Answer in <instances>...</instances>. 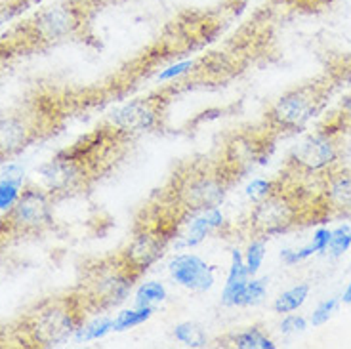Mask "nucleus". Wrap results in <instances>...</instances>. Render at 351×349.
Returning a JSON list of instances; mask_svg holds the SVG:
<instances>
[{"label":"nucleus","instance_id":"30","mask_svg":"<svg viewBox=\"0 0 351 349\" xmlns=\"http://www.w3.org/2000/svg\"><path fill=\"white\" fill-rule=\"evenodd\" d=\"M195 62L193 60H185V62H180V63H174V65H170L167 69H162L158 73L157 79L160 82H172L176 79H182L184 75H187L189 71L193 69Z\"/></svg>","mask_w":351,"mask_h":349},{"label":"nucleus","instance_id":"3","mask_svg":"<svg viewBox=\"0 0 351 349\" xmlns=\"http://www.w3.org/2000/svg\"><path fill=\"white\" fill-rule=\"evenodd\" d=\"M241 182L218 153L212 157H193L182 160L172 170L167 184L157 189L158 197L193 216L202 210L218 208L229 189Z\"/></svg>","mask_w":351,"mask_h":349},{"label":"nucleus","instance_id":"22","mask_svg":"<svg viewBox=\"0 0 351 349\" xmlns=\"http://www.w3.org/2000/svg\"><path fill=\"white\" fill-rule=\"evenodd\" d=\"M174 338L180 344H184L187 348H206L208 346V338L206 332L202 330L199 324L195 323H180L174 328Z\"/></svg>","mask_w":351,"mask_h":349},{"label":"nucleus","instance_id":"5","mask_svg":"<svg viewBox=\"0 0 351 349\" xmlns=\"http://www.w3.org/2000/svg\"><path fill=\"white\" fill-rule=\"evenodd\" d=\"M86 319L88 313L73 292L48 298L10 326L12 340L19 348H60L75 338V332Z\"/></svg>","mask_w":351,"mask_h":349},{"label":"nucleus","instance_id":"6","mask_svg":"<svg viewBox=\"0 0 351 349\" xmlns=\"http://www.w3.org/2000/svg\"><path fill=\"white\" fill-rule=\"evenodd\" d=\"M140 279L119 250L84 263L79 282L71 292L88 315H101L124 304Z\"/></svg>","mask_w":351,"mask_h":349},{"label":"nucleus","instance_id":"24","mask_svg":"<svg viewBox=\"0 0 351 349\" xmlns=\"http://www.w3.org/2000/svg\"><path fill=\"white\" fill-rule=\"evenodd\" d=\"M167 298V288L165 285H160L157 280H149V282H143L138 292H136V306H157L160 302H165Z\"/></svg>","mask_w":351,"mask_h":349},{"label":"nucleus","instance_id":"2","mask_svg":"<svg viewBox=\"0 0 351 349\" xmlns=\"http://www.w3.org/2000/svg\"><path fill=\"white\" fill-rule=\"evenodd\" d=\"M273 182L271 191L256 201L245 219V231L252 239L267 241L269 237L328 219L319 191L307 189L304 180L281 172Z\"/></svg>","mask_w":351,"mask_h":349},{"label":"nucleus","instance_id":"36","mask_svg":"<svg viewBox=\"0 0 351 349\" xmlns=\"http://www.w3.org/2000/svg\"><path fill=\"white\" fill-rule=\"evenodd\" d=\"M342 302H343V304H351V282H350V285H348V288L343 290Z\"/></svg>","mask_w":351,"mask_h":349},{"label":"nucleus","instance_id":"23","mask_svg":"<svg viewBox=\"0 0 351 349\" xmlns=\"http://www.w3.org/2000/svg\"><path fill=\"white\" fill-rule=\"evenodd\" d=\"M319 128L323 130L334 132V134H342L351 130V94L342 99V104L338 105V109L334 111L330 119H326L325 124H321Z\"/></svg>","mask_w":351,"mask_h":349},{"label":"nucleus","instance_id":"19","mask_svg":"<svg viewBox=\"0 0 351 349\" xmlns=\"http://www.w3.org/2000/svg\"><path fill=\"white\" fill-rule=\"evenodd\" d=\"M307 298H309V285L307 282H300V285L285 290L282 294L275 298L273 311L279 315L294 313V311H298L300 307L306 304Z\"/></svg>","mask_w":351,"mask_h":349},{"label":"nucleus","instance_id":"33","mask_svg":"<svg viewBox=\"0 0 351 349\" xmlns=\"http://www.w3.org/2000/svg\"><path fill=\"white\" fill-rule=\"evenodd\" d=\"M330 237H332V229H328V227H319L315 233H313V239H311L309 246L313 248V252L315 254L326 252V250H328V245H330Z\"/></svg>","mask_w":351,"mask_h":349},{"label":"nucleus","instance_id":"35","mask_svg":"<svg viewBox=\"0 0 351 349\" xmlns=\"http://www.w3.org/2000/svg\"><path fill=\"white\" fill-rule=\"evenodd\" d=\"M0 180H6V182H12V184L23 185V182H25V170H23V166L18 165V163H12V165H8L2 170Z\"/></svg>","mask_w":351,"mask_h":349},{"label":"nucleus","instance_id":"17","mask_svg":"<svg viewBox=\"0 0 351 349\" xmlns=\"http://www.w3.org/2000/svg\"><path fill=\"white\" fill-rule=\"evenodd\" d=\"M248 279L250 277L246 273L243 252L235 248L231 252L228 279H226L223 292H221V304L226 307H241V300H243V294H245V287Z\"/></svg>","mask_w":351,"mask_h":349},{"label":"nucleus","instance_id":"32","mask_svg":"<svg viewBox=\"0 0 351 349\" xmlns=\"http://www.w3.org/2000/svg\"><path fill=\"white\" fill-rule=\"evenodd\" d=\"M273 185H275V182L273 180H262V178H256V180H252L250 184H248V187H246V195L252 199V201H260V199H263L267 193L271 191Z\"/></svg>","mask_w":351,"mask_h":349},{"label":"nucleus","instance_id":"12","mask_svg":"<svg viewBox=\"0 0 351 349\" xmlns=\"http://www.w3.org/2000/svg\"><path fill=\"white\" fill-rule=\"evenodd\" d=\"M53 197L44 187L29 185L19 195L18 202L6 212L2 221L12 235H35L53 224Z\"/></svg>","mask_w":351,"mask_h":349},{"label":"nucleus","instance_id":"37","mask_svg":"<svg viewBox=\"0 0 351 349\" xmlns=\"http://www.w3.org/2000/svg\"><path fill=\"white\" fill-rule=\"evenodd\" d=\"M90 4H97V0H88ZM107 2H119V0H104V4H107Z\"/></svg>","mask_w":351,"mask_h":349},{"label":"nucleus","instance_id":"25","mask_svg":"<svg viewBox=\"0 0 351 349\" xmlns=\"http://www.w3.org/2000/svg\"><path fill=\"white\" fill-rule=\"evenodd\" d=\"M243 258H245L248 277H256L260 267H262L263 258H265V239H252L250 245L246 246V252L243 254Z\"/></svg>","mask_w":351,"mask_h":349},{"label":"nucleus","instance_id":"15","mask_svg":"<svg viewBox=\"0 0 351 349\" xmlns=\"http://www.w3.org/2000/svg\"><path fill=\"white\" fill-rule=\"evenodd\" d=\"M319 197L325 206L328 219L351 216V172L336 170L323 178Z\"/></svg>","mask_w":351,"mask_h":349},{"label":"nucleus","instance_id":"34","mask_svg":"<svg viewBox=\"0 0 351 349\" xmlns=\"http://www.w3.org/2000/svg\"><path fill=\"white\" fill-rule=\"evenodd\" d=\"M307 328V321L302 315L287 313V317L281 321V332L282 334H296V332H304Z\"/></svg>","mask_w":351,"mask_h":349},{"label":"nucleus","instance_id":"31","mask_svg":"<svg viewBox=\"0 0 351 349\" xmlns=\"http://www.w3.org/2000/svg\"><path fill=\"white\" fill-rule=\"evenodd\" d=\"M313 248L307 245L302 248H285L281 252V260L285 265H296V263L304 262L309 256H313Z\"/></svg>","mask_w":351,"mask_h":349},{"label":"nucleus","instance_id":"29","mask_svg":"<svg viewBox=\"0 0 351 349\" xmlns=\"http://www.w3.org/2000/svg\"><path fill=\"white\" fill-rule=\"evenodd\" d=\"M21 195V185L0 180V212H8Z\"/></svg>","mask_w":351,"mask_h":349},{"label":"nucleus","instance_id":"18","mask_svg":"<svg viewBox=\"0 0 351 349\" xmlns=\"http://www.w3.org/2000/svg\"><path fill=\"white\" fill-rule=\"evenodd\" d=\"M218 346L221 348H233V349H275V341L263 334L258 326H250L246 330L235 332V334H229L226 338L219 340Z\"/></svg>","mask_w":351,"mask_h":349},{"label":"nucleus","instance_id":"8","mask_svg":"<svg viewBox=\"0 0 351 349\" xmlns=\"http://www.w3.org/2000/svg\"><path fill=\"white\" fill-rule=\"evenodd\" d=\"M88 0H65L40 10L21 27V36L16 46L25 44L31 48L52 46L79 36L88 23Z\"/></svg>","mask_w":351,"mask_h":349},{"label":"nucleus","instance_id":"13","mask_svg":"<svg viewBox=\"0 0 351 349\" xmlns=\"http://www.w3.org/2000/svg\"><path fill=\"white\" fill-rule=\"evenodd\" d=\"M44 119L38 115H0V163L16 157L40 138Z\"/></svg>","mask_w":351,"mask_h":349},{"label":"nucleus","instance_id":"9","mask_svg":"<svg viewBox=\"0 0 351 349\" xmlns=\"http://www.w3.org/2000/svg\"><path fill=\"white\" fill-rule=\"evenodd\" d=\"M340 160H342V134L319 128L315 134L307 136L298 147L292 149L282 172L298 180L326 178L338 170Z\"/></svg>","mask_w":351,"mask_h":349},{"label":"nucleus","instance_id":"28","mask_svg":"<svg viewBox=\"0 0 351 349\" xmlns=\"http://www.w3.org/2000/svg\"><path fill=\"white\" fill-rule=\"evenodd\" d=\"M338 304H340L338 298H328L325 302H321V304L315 307V311L311 313V317H309V323L313 324V326H323L325 323H328V319L332 317Z\"/></svg>","mask_w":351,"mask_h":349},{"label":"nucleus","instance_id":"4","mask_svg":"<svg viewBox=\"0 0 351 349\" xmlns=\"http://www.w3.org/2000/svg\"><path fill=\"white\" fill-rule=\"evenodd\" d=\"M189 218L191 216L184 210L153 193L134 218L132 239L121 250L123 258L130 263L132 269L143 277L180 237L182 227Z\"/></svg>","mask_w":351,"mask_h":349},{"label":"nucleus","instance_id":"1","mask_svg":"<svg viewBox=\"0 0 351 349\" xmlns=\"http://www.w3.org/2000/svg\"><path fill=\"white\" fill-rule=\"evenodd\" d=\"M132 143V138L111 128L104 121L38 168L43 187L53 199L88 191L123 163Z\"/></svg>","mask_w":351,"mask_h":349},{"label":"nucleus","instance_id":"20","mask_svg":"<svg viewBox=\"0 0 351 349\" xmlns=\"http://www.w3.org/2000/svg\"><path fill=\"white\" fill-rule=\"evenodd\" d=\"M109 332H113V319L107 315H96L94 319L84 321L80 324V328L75 332V340L82 344V341H94L106 338Z\"/></svg>","mask_w":351,"mask_h":349},{"label":"nucleus","instance_id":"26","mask_svg":"<svg viewBox=\"0 0 351 349\" xmlns=\"http://www.w3.org/2000/svg\"><path fill=\"white\" fill-rule=\"evenodd\" d=\"M267 294V279H256V277H250L245 287V294H243V300H241V307H250L260 304L263 298Z\"/></svg>","mask_w":351,"mask_h":349},{"label":"nucleus","instance_id":"7","mask_svg":"<svg viewBox=\"0 0 351 349\" xmlns=\"http://www.w3.org/2000/svg\"><path fill=\"white\" fill-rule=\"evenodd\" d=\"M332 84H328V80H315L292 88L267 107L262 124L277 138L302 130L323 111Z\"/></svg>","mask_w":351,"mask_h":349},{"label":"nucleus","instance_id":"21","mask_svg":"<svg viewBox=\"0 0 351 349\" xmlns=\"http://www.w3.org/2000/svg\"><path fill=\"white\" fill-rule=\"evenodd\" d=\"M153 315H155V307L153 306H136V309H124L113 319V332H124L136 328L145 321H149Z\"/></svg>","mask_w":351,"mask_h":349},{"label":"nucleus","instance_id":"27","mask_svg":"<svg viewBox=\"0 0 351 349\" xmlns=\"http://www.w3.org/2000/svg\"><path fill=\"white\" fill-rule=\"evenodd\" d=\"M351 248V227L340 226L332 229V237H330V245H328V254L332 258H340Z\"/></svg>","mask_w":351,"mask_h":349},{"label":"nucleus","instance_id":"16","mask_svg":"<svg viewBox=\"0 0 351 349\" xmlns=\"http://www.w3.org/2000/svg\"><path fill=\"white\" fill-rule=\"evenodd\" d=\"M189 229L184 237H178V245L176 248L178 250H184V248H195L199 246L204 241L208 239L214 233L221 231L223 227L228 226L226 224V218L221 214V210L218 208H210V210H202V212H197L189 218Z\"/></svg>","mask_w":351,"mask_h":349},{"label":"nucleus","instance_id":"11","mask_svg":"<svg viewBox=\"0 0 351 349\" xmlns=\"http://www.w3.org/2000/svg\"><path fill=\"white\" fill-rule=\"evenodd\" d=\"M275 141L277 136L267 130L263 124L235 128L223 138L218 155L243 180L252 168L263 165L269 158Z\"/></svg>","mask_w":351,"mask_h":349},{"label":"nucleus","instance_id":"14","mask_svg":"<svg viewBox=\"0 0 351 349\" xmlns=\"http://www.w3.org/2000/svg\"><path fill=\"white\" fill-rule=\"evenodd\" d=\"M168 271L180 287L193 292H206L208 288H212L216 275V267L195 254H178L168 263Z\"/></svg>","mask_w":351,"mask_h":349},{"label":"nucleus","instance_id":"10","mask_svg":"<svg viewBox=\"0 0 351 349\" xmlns=\"http://www.w3.org/2000/svg\"><path fill=\"white\" fill-rule=\"evenodd\" d=\"M178 94L180 92L174 86V82H168V86L121 105L119 109H114L113 113L107 117L106 123L124 136L136 140L141 134L157 130L162 126L168 105L172 104V99Z\"/></svg>","mask_w":351,"mask_h":349}]
</instances>
